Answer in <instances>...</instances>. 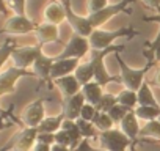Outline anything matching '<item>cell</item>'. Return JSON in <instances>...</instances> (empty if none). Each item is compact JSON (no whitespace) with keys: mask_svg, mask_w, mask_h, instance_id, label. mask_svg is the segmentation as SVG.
Returning <instances> with one entry per match:
<instances>
[{"mask_svg":"<svg viewBox=\"0 0 160 151\" xmlns=\"http://www.w3.org/2000/svg\"><path fill=\"white\" fill-rule=\"evenodd\" d=\"M122 49H126V44H121V46H110L104 50H93L91 49V63L94 66V81L101 85V87H107L108 84L112 82H116V84H121V79L119 76H112L107 68H105V57L110 55V54H116V52H121Z\"/></svg>","mask_w":160,"mask_h":151,"instance_id":"6da1fadb","label":"cell"},{"mask_svg":"<svg viewBox=\"0 0 160 151\" xmlns=\"http://www.w3.org/2000/svg\"><path fill=\"white\" fill-rule=\"evenodd\" d=\"M115 58L119 65V79H121V85H124V88H129V90H133V91H138L140 87L143 85V82L146 81V74L151 68H154L157 63L155 61H146V65L143 68H130L122 58L121 55L116 52L115 54Z\"/></svg>","mask_w":160,"mask_h":151,"instance_id":"7a4b0ae2","label":"cell"},{"mask_svg":"<svg viewBox=\"0 0 160 151\" xmlns=\"http://www.w3.org/2000/svg\"><path fill=\"white\" fill-rule=\"evenodd\" d=\"M138 35V30H135L133 27H124V29H118L113 32L108 30H102V29H94L90 39V46L93 50H104L110 46H113V43L118 38H133Z\"/></svg>","mask_w":160,"mask_h":151,"instance_id":"3957f363","label":"cell"},{"mask_svg":"<svg viewBox=\"0 0 160 151\" xmlns=\"http://www.w3.org/2000/svg\"><path fill=\"white\" fill-rule=\"evenodd\" d=\"M137 2V0H121V2H116V3H110L108 7H105L104 10L98 11V13H91L88 14V19L91 22V25L94 29H101L104 24H107L112 18L121 14V13H126V14H130V8L129 5Z\"/></svg>","mask_w":160,"mask_h":151,"instance_id":"277c9868","label":"cell"},{"mask_svg":"<svg viewBox=\"0 0 160 151\" xmlns=\"http://www.w3.org/2000/svg\"><path fill=\"white\" fill-rule=\"evenodd\" d=\"M98 138L101 142V146L107 151H127V148L132 146L130 138L119 128H113V129L99 132Z\"/></svg>","mask_w":160,"mask_h":151,"instance_id":"5b68a950","label":"cell"},{"mask_svg":"<svg viewBox=\"0 0 160 151\" xmlns=\"http://www.w3.org/2000/svg\"><path fill=\"white\" fill-rule=\"evenodd\" d=\"M61 3L64 5V10H66V21L68 24L71 25L72 32L80 35V36H85V38H90L94 27L91 25L88 16H80L77 14L74 10H72V5H71V0H61Z\"/></svg>","mask_w":160,"mask_h":151,"instance_id":"8992f818","label":"cell"},{"mask_svg":"<svg viewBox=\"0 0 160 151\" xmlns=\"http://www.w3.org/2000/svg\"><path fill=\"white\" fill-rule=\"evenodd\" d=\"M41 52H42V46H39V44H36V46H18L11 55L13 66H16L19 69L30 71V68L35 65V61Z\"/></svg>","mask_w":160,"mask_h":151,"instance_id":"52a82bcc","label":"cell"},{"mask_svg":"<svg viewBox=\"0 0 160 151\" xmlns=\"http://www.w3.org/2000/svg\"><path fill=\"white\" fill-rule=\"evenodd\" d=\"M88 52H91V46H90V39L85 36H80L77 33H72V36L69 38V41L66 43L63 52L55 57V58H77L82 60Z\"/></svg>","mask_w":160,"mask_h":151,"instance_id":"ba28073f","label":"cell"},{"mask_svg":"<svg viewBox=\"0 0 160 151\" xmlns=\"http://www.w3.org/2000/svg\"><path fill=\"white\" fill-rule=\"evenodd\" d=\"M24 76H33L32 69H19L16 66L7 68L5 71H0V98L5 95H13L16 91V84Z\"/></svg>","mask_w":160,"mask_h":151,"instance_id":"9c48e42d","label":"cell"},{"mask_svg":"<svg viewBox=\"0 0 160 151\" xmlns=\"http://www.w3.org/2000/svg\"><path fill=\"white\" fill-rule=\"evenodd\" d=\"M46 107H44V99L42 98H38L35 101H32L22 112L21 115V123H22V128H36L42 123V120L46 118Z\"/></svg>","mask_w":160,"mask_h":151,"instance_id":"30bf717a","label":"cell"},{"mask_svg":"<svg viewBox=\"0 0 160 151\" xmlns=\"http://www.w3.org/2000/svg\"><path fill=\"white\" fill-rule=\"evenodd\" d=\"M38 27V24H35L30 18L25 16H19V14H13L10 16L7 21H5V25L3 29L0 30V33H7V35H27V33H32L35 32Z\"/></svg>","mask_w":160,"mask_h":151,"instance_id":"8fae6325","label":"cell"},{"mask_svg":"<svg viewBox=\"0 0 160 151\" xmlns=\"http://www.w3.org/2000/svg\"><path fill=\"white\" fill-rule=\"evenodd\" d=\"M13 138L14 140L8 146H3L0 151H7L8 148H13V151H32L38 143V129L24 126Z\"/></svg>","mask_w":160,"mask_h":151,"instance_id":"7c38bea8","label":"cell"},{"mask_svg":"<svg viewBox=\"0 0 160 151\" xmlns=\"http://www.w3.org/2000/svg\"><path fill=\"white\" fill-rule=\"evenodd\" d=\"M55 61V57H49L44 52L39 54V57L36 58L35 65L32 66V72L33 76H36L39 85H47L49 88L53 85L52 79H50V71H52V65Z\"/></svg>","mask_w":160,"mask_h":151,"instance_id":"4fadbf2b","label":"cell"},{"mask_svg":"<svg viewBox=\"0 0 160 151\" xmlns=\"http://www.w3.org/2000/svg\"><path fill=\"white\" fill-rule=\"evenodd\" d=\"M80 65V60L77 58H55L53 65H52V71H50V79L52 82L55 79L64 77V76H71L75 72L77 66Z\"/></svg>","mask_w":160,"mask_h":151,"instance_id":"5bb4252c","label":"cell"},{"mask_svg":"<svg viewBox=\"0 0 160 151\" xmlns=\"http://www.w3.org/2000/svg\"><path fill=\"white\" fill-rule=\"evenodd\" d=\"M36 39L39 46H46V44H52V43H60V30L58 25L49 24V22H42L38 24L36 30H35Z\"/></svg>","mask_w":160,"mask_h":151,"instance_id":"9a60e30c","label":"cell"},{"mask_svg":"<svg viewBox=\"0 0 160 151\" xmlns=\"http://www.w3.org/2000/svg\"><path fill=\"white\" fill-rule=\"evenodd\" d=\"M119 129L130 138V142H132V151H133L135 143L140 142L138 137H140V131H141V126H140L138 118H137V115H135L133 110H130V112L124 117V120L119 123Z\"/></svg>","mask_w":160,"mask_h":151,"instance_id":"2e32d148","label":"cell"},{"mask_svg":"<svg viewBox=\"0 0 160 151\" xmlns=\"http://www.w3.org/2000/svg\"><path fill=\"white\" fill-rule=\"evenodd\" d=\"M53 85L61 91V95H63L66 99H69V98H72L74 95H77V93L82 91V85H80V82L77 81V77H75L74 74L64 76V77H60V79H55V81H53Z\"/></svg>","mask_w":160,"mask_h":151,"instance_id":"e0dca14e","label":"cell"},{"mask_svg":"<svg viewBox=\"0 0 160 151\" xmlns=\"http://www.w3.org/2000/svg\"><path fill=\"white\" fill-rule=\"evenodd\" d=\"M85 104H87V101H85L82 91L74 95L69 99H66V104H64V109H63V112L66 115V120L77 121L80 118V113H82V109H83Z\"/></svg>","mask_w":160,"mask_h":151,"instance_id":"ac0fdd59","label":"cell"},{"mask_svg":"<svg viewBox=\"0 0 160 151\" xmlns=\"http://www.w3.org/2000/svg\"><path fill=\"white\" fill-rule=\"evenodd\" d=\"M44 19H46V22L53 24V25H58L63 21H66L64 5L61 2H57V0H52L44 10Z\"/></svg>","mask_w":160,"mask_h":151,"instance_id":"d6986e66","label":"cell"},{"mask_svg":"<svg viewBox=\"0 0 160 151\" xmlns=\"http://www.w3.org/2000/svg\"><path fill=\"white\" fill-rule=\"evenodd\" d=\"M82 95L85 98V101L88 104H93V106H98L104 96V87H101L96 81L87 84L82 87Z\"/></svg>","mask_w":160,"mask_h":151,"instance_id":"ffe728a7","label":"cell"},{"mask_svg":"<svg viewBox=\"0 0 160 151\" xmlns=\"http://www.w3.org/2000/svg\"><path fill=\"white\" fill-rule=\"evenodd\" d=\"M66 120L64 112L58 113V115H52V117H46L42 120V123L38 126V132H47V134H55L61 129L63 121Z\"/></svg>","mask_w":160,"mask_h":151,"instance_id":"44dd1931","label":"cell"},{"mask_svg":"<svg viewBox=\"0 0 160 151\" xmlns=\"http://www.w3.org/2000/svg\"><path fill=\"white\" fill-rule=\"evenodd\" d=\"M137 98H138V106H152V107H160L155 96H154V91H152V85L151 82L144 81L143 85L140 87V90L137 91Z\"/></svg>","mask_w":160,"mask_h":151,"instance_id":"7402d4cb","label":"cell"},{"mask_svg":"<svg viewBox=\"0 0 160 151\" xmlns=\"http://www.w3.org/2000/svg\"><path fill=\"white\" fill-rule=\"evenodd\" d=\"M74 76L77 77V81L80 82V85H82V87L87 85V84H90V82H93L94 81V66H93L91 60L87 61V63H80L77 66Z\"/></svg>","mask_w":160,"mask_h":151,"instance_id":"603a6c76","label":"cell"},{"mask_svg":"<svg viewBox=\"0 0 160 151\" xmlns=\"http://www.w3.org/2000/svg\"><path fill=\"white\" fill-rule=\"evenodd\" d=\"M61 129H64V131L71 135V140H72V151H75L77 146L83 142V137H82V134H80V129H78L77 123L72 121V120H64Z\"/></svg>","mask_w":160,"mask_h":151,"instance_id":"cb8c5ba5","label":"cell"},{"mask_svg":"<svg viewBox=\"0 0 160 151\" xmlns=\"http://www.w3.org/2000/svg\"><path fill=\"white\" fill-rule=\"evenodd\" d=\"M116 98H118V104H121V106H124V107H127V109H130V110H135V109L138 107L137 91H133V90L124 88V90H121V91L116 95Z\"/></svg>","mask_w":160,"mask_h":151,"instance_id":"d4e9b609","label":"cell"},{"mask_svg":"<svg viewBox=\"0 0 160 151\" xmlns=\"http://www.w3.org/2000/svg\"><path fill=\"white\" fill-rule=\"evenodd\" d=\"M133 112L138 120H143L146 123L152 120H158L160 117V107H152V106H138Z\"/></svg>","mask_w":160,"mask_h":151,"instance_id":"484cf974","label":"cell"},{"mask_svg":"<svg viewBox=\"0 0 160 151\" xmlns=\"http://www.w3.org/2000/svg\"><path fill=\"white\" fill-rule=\"evenodd\" d=\"M75 123H77V126H78V129H80V134H82L83 140H85V138H87V140H91V138H98V137H99V131H98V128H96L91 121H87V120L78 118Z\"/></svg>","mask_w":160,"mask_h":151,"instance_id":"4316f807","label":"cell"},{"mask_svg":"<svg viewBox=\"0 0 160 151\" xmlns=\"http://www.w3.org/2000/svg\"><path fill=\"white\" fill-rule=\"evenodd\" d=\"M16 47H18V44H16V39H13V38H8L3 44H0V71L3 69L5 63L11 58L13 50Z\"/></svg>","mask_w":160,"mask_h":151,"instance_id":"83f0119b","label":"cell"},{"mask_svg":"<svg viewBox=\"0 0 160 151\" xmlns=\"http://www.w3.org/2000/svg\"><path fill=\"white\" fill-rule=\"evenodd\" d=\"M91 123L98 128L99 132H104V131H108V129L115 128V123H113V120L110 118V115L107 112H99L98 110V113H96V117L93 118Z\"/></svg>","mask_w":160,"mask_h":151,"instance_id":"f1b7e54d","label":"cell"},{"mask_svg":"<svg viewBox=\"0 0 160 151\" xmlns=\"http://www.w3.org/2000/svg\"><path fill=\"white\" fill-rule=\"evenodd\" d=\"M140 137H144V138L149 137V138H154V140L160 142V121L152 120V121H148L144 126H141Z\"/></svg>","mask_w":160,"mask_h":151,"instance_id":"f546056e","label":"cell"},{"mask_svg":"<svg viewBox=\"0 0 160 151\" xmlns=\"http://www.w3.org/2000/svg\"><path fill=\"white\" fill-rule=\"evenodd\" d=\"M160 47V30H158V33H157V36L149 43H144V46H143V57L146 58V61H155L154 60V54H155V50Z\"/></svg>","mask_w":160,"mask_h":151,"instance_id":"4dcf8cb0","label":"cell"},{"mask_svg":"<svg viewBox=\"0 0 160 151\" xmlns=\"http://www.w3.org/2000/svg\"><path fill=\"white\" fill-rule=\"evenodd\" d=\"M129 112H130V109H127V107H124V106H121V104H116V106H113L107 113L110 115V118L113 120L115 124H119Z\"/></svg>","mask_w":160,"mask_h":151,"instance_id":"1f68e13d","label":"cell"},{"mask_svg":"<svg viewBox=\"0 0 160 151\" xmlns=\"http://www.w3.org/2000/svg\"><path fill=\"white\" fill-rule=\"evenodd\" d=\"M118 104V98H116V95H112V93H104V96H102V99H101V102L96 106V109L99 110V112H108L113 106H116Z\"/></svg>","mask_w":160,"mask_h":151,"instance_id":"d6a6232c","label":"cell"},{"mask_svg":"<svg viewBox=\"0 0 160 151\" xmlns=\"http://www.w3.org/2000/svg\"><path fill=\"white\" fill-rule=\"evenodd\" d=\"M8 8L19 16H25V5H27V0H5Z\"/></svg>","mask_w":160,"mask_h":151,"instance_id":"836d02e7","label":"cell"},{"mask_svg":"<svg viewBox=\"0 0 160 151\" xmlns=\"http://www.w3.org/2000/svg\"><path fill=\"white\" fill-rule=\"evenodd\" d=\"M13 110H14V106H10V109L7 110V112H0V132L2 131H5V129H8L13 123L8 120L10 117L13 118Z\"/></svg>","mask_w":160,"mask_h":151,"instance_id":"e575fe53","label":"cell"},{"mask_svg":"<svg viewBox=\"0 0 160 151\" xmlns=\"http://www.w3.org/2000/svg\"><path fill=\"white\" fill-rule=\"evenodd\" d=\"M55 143L63 145V146H69V148L72 149V140H71V135H69L64 129H60L58 132H55Z\"/></svg>","mask_w":160,"mask_h":151,"instance_id":"d590c367","label":"cell"},{"mask_svg":"<svg viewBox=\"0 0 160 151\" xmlns=\"http://www.w3.org/2000/svg\"><path fill=\"white\" fill-rule=\"evenodd\" d=\"M96 113H98V109H96V106H93V104H85L83 106V109H82V113H80V118L82 120H87V121H93V118L96 117Z\"/></svg>","mask_w":160,"mask_h":151,"instance_id":"8d00e7d4","label":"cell"},{"mask_svg":"<svg viewBox=\"0 0 160 151\" xmlns=\"http://www.w3.org/2000/svg\"><path fill=\"white\" fill-rule=\"evenodd\" d=\"M108 0H90V5H88V10H90V14L91 13H98L101 10H104L105 7H108Z\"/></svg>","mask_w":160,"mask_h":151,"instance_id":"74e56055","label":"cell"},{"mask_svg":"<svg viewBox=\"0 0 160 151\" xmlns=\"http://www.w3.org/2000/svg\"><path fill=\"white\" fill-rule=\"evenodd\" d=\"M38 143L44 145H55V134H47V132H38Z\"/></svg>","mask_w":160,"mask_h":151,"instance_id":"f35d334b","label":"cell"},{"mask_svg":"<svg viewBox=\"0 0 160 151\" xmlns=\"http://www.w3.org/2000/svg\"><path fill=\"white\" fill-rule=\"evenodd\" d=\"M75 151H107V149H104L102 146H101V148H98V146H93V145H91V142L85 138L82 143H80V145L77 146V149H75Z\"/></svg>","mask_w":160,"mask_h":151,"instance_id":"ab89813d","label":"cell"},{"mask_svg":"<svg viewBox=\"0 0 160 151\" xmlns=\"http://www.w3.org/2000/svg\"><path fill=\"white\" fill-rule=\"evenodd\" d=\"M141 2H143L148 8L154 10V11H157L158 7H160V0H141Z\"/></svg>","mask_w":160,"mask_h":151,"instance_id":"60d3db41","label":"cell"},{"mask_svg":"<svg viewBox=\"0 0 160 151\" xmlns=\"http://www.w3.org/2000/svg\"><path fill=\"white\" fill-rule=\"evenodd\" d=\"M144 22H155L160 25V13H155V14H149V16H143L141 18Z\"/></svg>","mask_w":160,"mask_h":151,"instance_id":"b9f144b4","label":"cell"},{"mask_svg":"<svg viewBox=\"0 0 160 151\" xmlns=\"http://www.w3.org/2000/svg\"><path fill=\"white\" fill-rule=\"evenodd\" d=\"M32 151H52V146L50 145H44V143H36Z\"/></svg>","mask_w":160,"mask_h":151,"instance_id":"7bdbcfd3","label":"cell"},{"mask_svg":"<svg viewBox=\"0 0 160 151\" xmlns=\"http://www.w3.org/2000/svg\"><path fill=\"white\" fill-rule=\"evenodd\" d=\"M10 13V8H8V5H7V2L5 0H0V14H8Z\"/></svg>","mask_w":160,"mask_h":151,"instance_id":"ee69618b","label":"cell"},{"mask_svg":"<svg viewBox=\"0 0 160 151\" xmlns=\"http://www.w3.org/2000/svg\"><path fill=\"white\" fill-rule=\"evenodd\" d=\"M52 151H72V149L69 146H63V145L55 143V145H52Z\"/></svg>","mask_w":160,"mask_h":151,"instance_id":"f6af8a7d","label":"cell"},{"mask_svg":"<svg viewBox=\"0 0 160 151\" xmlns=\"http://www.w3.org/2000/svg\"><path fill=\"white\" fill-rule=\"evenodd\" d=\"M154 60H155V63H160V47L155 50V54H154Z\"/></svg>","mask_w":160,"mask_h":151,"instance_id":"bcb514c9","label":"cell"},{"mask_svg":"<svg viewBox=\"0 0 160 151\" xmlns=\"http://www.w3.org/2000/svg\"><path fill=\"white\" fill-rule=\"evenodd\" d=\"M155 84L160 87V68L157 69V74H155Z\"/></svg>","mask_w":160,"mask_h":151,"instance_id":"7dc6e473","label":"cell"},{"mask_svg":"<svg viewBox=\"0 0 160 151\" xmlns=\"http://www.w3.org/2000/svg\"><path fill=\"white\" fill-rule=\"evenodd\" d=\"M155 13H160V7H158V10H157V11H155Z\"/></svg>","mask_w":160,"mask_h":151,"instance_id":"c3c4849f","label":"cell"},{"mask_svg":"<svg viewBox=\"0 0 160 151\" xmlns=\"http://www.w3.org/2000/svg\"><path fill=\"white\" fill-rule=\"evenodd\" d=\"M158 121H160V117H158Z\"/></svg>","mask_w":160,"mask_h":151,"instance_id":"681fc988","label":"cell"},{"mask_svg":"<svg viewBox=\"0 0 160 151\" xmlns=\"http://www.w3.org/2000/svg\"><path fill=\"white\" fill-rule=\"evenodd\" d=\"M0 112H2V110H0Z\"/></svg>","mask_w":160,"mask_h":151,"instance_id":"f907efd6","label":"cell"},{"mask_svg":"<svg viewBox=\"0 0 160 151\" xmlns=\"http://www.w3.org/2000/svg\"><path fill=\"white\" fill-rule=\"evenodd\" d=\"M50 2H52V0H50Z\"/></svg>","mask_w":160,"mask_h":151,"instance_id":"816d5d0a","label":"cell"}]
</instances>
